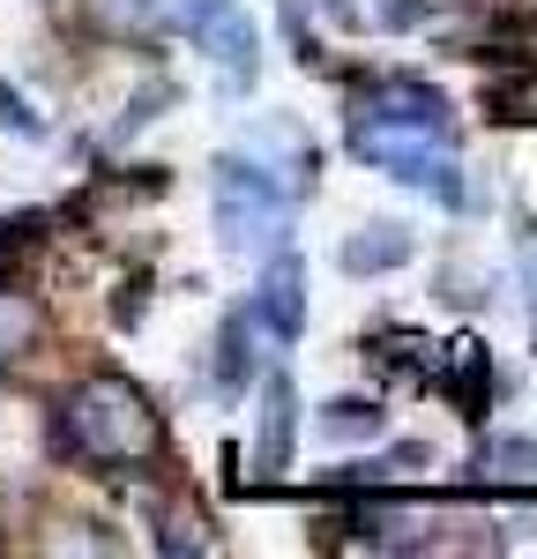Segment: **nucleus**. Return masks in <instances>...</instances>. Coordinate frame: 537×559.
I'll use <instances>...</instances> for the list:
<instances>
[{"label": "nucleus", "instance_id": "f257e3e1", "mask_svg": "<svg viewBox=\"0 0 537 559\" xmlns=\"http://www.w3.org/2000/svg\"><path fill=\"white\" fill-rule=\"evenodd\" d=\"M60 455H75L83 471H150L165 455V418L128 373H83L60 395Z\"/></svg>", "mask_w": 537, "mask_h": 559}, {"label": "nucleus", "instance_id": "f03ea898", "mask_svg": "<svg viewBox=\"0 0 537 559\" xmlns=\"http://www.w3.org/2000/svg\"><path fill=\"white\" fill-rule=\"evenodd\" d=\"M351 157H366L373 173L403 179V187H418V194H433V202H463V165H455V134H433V128H410V120H381V112H358L351 105Z\"/></svg>", "mask_w": 537, "mask_h": 559}, {"label": "nucleus", "instance_id": "7ed1b4c3", "mask_svg": "<svg viewBox=\"0 0 537 559\" xmlns=\"http://www.w3.org/2000/svg\"><path fill=\"white\" fill-rule=\"evenodd\" d=\"M210 216H217L224 254L276 247L284 224H291V187L268 173L262 157H217V173H210Z\"/></svg>", "mask_w": 537, "mask_h": 559}, {"label": "nucleus", "instance_id": "20e7f679", "mask_svg": "<svg viewBox=\"0 0 537 559\" xmlns=\"http://www.w3.org/2000/svg\"><path fill=\"white\" fill-rule=\"evenodd\" d=\"M187 38L217 60L224 83H254L262 75V38H254V23H247L239 0H194L187 8Z\"/></svg>", "mask_w": 537, "mask_h": 559}, {"label": "nucleus", "instance_id": "39448f33", "mask_svg": "<svg viewBox=\"0 0 537 559\" xmlns=\"http://www.w3.org/2000/svg\"><path fill=\"white\" fill-rule=\"evenodd\" d=\"M247 313H254V329H262L268 344H299V336H307V261L299 254L268 261V276L254 284Z\"/></svg>", "mask_w": 537, "mask_h": 559}, {"label": "nucleus", "instance_id": "423d86ee", "mask_svg": "<svg viewBox=\"0 0 537 559\" xmlns=\"http://www.w3.org/2000/svg\"><path fill=\"white\" fill-rule=\"evenodd\" d=\"M426 381L441 388L463 418H486V403H492V358H486V344H478V336H455V344L426 366Z\"/></svg>", "mask_w": 537, "mask_h": 559}, {"label": "nucleus", "instance_id": "0eeeda50", "mask_svg": "<svg viewBox=\"0 0 537 559\" xmlns=\"http://www.w3.org/2000/svg\"><path fill=\"white\" fill-rule=\"evenodd\" d=\"M45 299L38 292H23V284H0V366H23V358H38L45 344Z\"/></svg>", "mask_w": 537, "mask_h": 559}, {"label": "nucleus", "instance_id": "6e6552de", "mask_svg": "<svg viewBox=\"0 0 537 559\" xmlns=\"http://www.w3.org/2000/svg\"><path fill=\"white\" fill-rule=\"evenodd\" d=\"M410 261V231L403 224H358L351 239H344V269L351 276H389Z\"/></svg>", "mask_w": 537, "mask_h": 559}, {"label": "nucleus", "instance_id": "1a4fd4ad", "mask_svg": "<svg viewBox=\"0 0 537 559\" xmlns=\"http://www.w3.org/2000/svg\"><path fill=\"white\" fill-rule=\"evenodd\" d=\"M291 426H299V403H291V381L268 373L262 381V477H276L291 463Z\"/></svg>", "mask_w": 537, "mask_h": 559}, {"label": "nucleus", "instance_id": "9d476101", "mask_svg": "<svg viewBox=\"0 0 537 559\" xmlns=\"http://www.w3.org/2000/svg\"><path fill=\"white\" fill-rule=\"evenodd\" d=\"M254 336H262V329H254V313H231V321H224V344H217V381L224 388H247V373H254Z\"/></svg>", "mask_w": 537, "mask_h": 559}, {"label": "nucleus", "instance_id": "9b49d317", "mask_svg": "<svg viewBox=\"0 0 537 559\" xmlns=\"http://www.w3.org/2000/svg\"><path fill=\"white\" fill-rule=\"evenodd\" d=\"M321 432H336V440H358V432H366V440H373V432H381V403H373V395H336V403L321 411Z\"/></svg>", "mask_w": 537, "mask_h": 559}, {"label": "nucleus", "instance_id": "f8f14e48", "mask_svg": "<svg viewBox=\"0 0 537 559\" xmlns=\"http://www.w3.org/2000/svg\"><path fill=\"white\" fill-rule=\"evenodd\" d=\"M530 471H537V448H530V440H515V432L478 448V477H508V485H515V477H530Z\"/></svg>", "mask_w": 537, "mask_h": 559}, {"label": "nucleus", "instance_id": "ddd939ff", "mask_svg": "<svg viewBox=\"0 0 537 559\" xmlns=\"http://www.w3.org/2000/svg\"><path fill=\"white\" fill-rule=\"evenodd\" d=\"M373 358H381V366H403V373H418V381H426V366H433V344H426V336H403V329H389V336H373Z\"/></svg>", "mask_w": 537, "mask_h": 559}, {"label": "nucleus", "instance_id": "4468645a", "mask_svg": "<svg viewBox=\"0 0 537 559\" xmlns=\"http://www.w3.org/2000/svg\"><path fill=\"white\" fill-rule=\"evenodd\" d=\"M31 239H38V216H0V284H8V276L23 269Z\"/></svg>", "mask_w": 537, "mask_h": 559}, {"label": "nucleus", "instance_id": "2eb2a0df", "mask_svg": "<svg viewBox=\"0 0 537 559\" xmlns=\"http://www.w3.org/2000/svg\"><path fill=\"white\" fill-rule=\"evenodd\" d=\"M157 545H165V552H210V545H217V537H210V522L202 515H165V537H157Z\"/></svg>", "mask_w": 537, "mask_h": 559}, {"label": "nucleus", "instance_id": "dca6fc26", "mask_svg": "<svg viewBox=\"0 0 537 559\" xmlns=\"http://www.w3.org/2000/svg\"><path fill=\"white\" fill-rule=\"evenodd\" d=\"M0 128H15V134H31V142H38L45 120L31 112V97H23V90H8V83H0Z\"/></svg>", "mask_w": 537, "mask_h": 559}]
</instances>
